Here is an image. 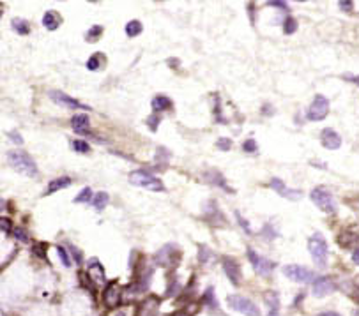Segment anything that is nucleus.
Masks as SVG:
<instances>
[{"label":"nucleus","instance_id":"obj_1","mask_svg":"<svg viewBox=\"0 0 359 316\" xmlns=\"http://www.w3.org/2000/svg\"><path fill=\"white\" fill-rule=\"evenodd\" d=\"M7 164L16 172L27 175V177H37L39 175L34 159L27 152H22V150H9L7 152Z\"/></svg>","mask_w":359,"mask_h":316},{"label":"nucleus","instance_id":"obj_2","mask_svg":"<svg viewBox=\"0 0 359 316\" xmlns=\"http://www.w3.org/2000/svg\"><path fill=\"white\" fill-rule=\"evenodd\" d=\"M308 249L312 255L313 263L318 269H324L327 265V258H329V249H327V242L324 238V235L320 232L313 233L308 240Z\"/></svg>","mask_w":359,"mask_h":316},{"label":"nucleus","instance_id":"obj_3","mask_svg":"<svg viewBox=\"0 0 359 316\" xmlns=\"http://www.w3.org/2000/svg\"><path fill=\"white\" fill-rule=\"evenodd\" d=\"M129 182L136 187H143V189L154 191V193H161L165 191V186L159 178H156L151 173L143 172V170H136V172L129 173Z\"/></svg>","mask_w":359,"mask_h":316},{"label":"nucleus","instance_id":"obj_4","mask_svg":"<svg viewBox=\"0 0 359 316\" xmlns=\"http://www.w3.org/2000/svg\"><path fill=\"white\" fill-rule=\"evenodd\" d=\"M310 198H312L313 203L317 205L322 212H326V214H335L336 212L335 196H333L331 191H327L326 187H322V186L313 187L312 193H310Z\"/></svg>","mask_w":359,"mask_h":316},{"label":"nucleus","instance_id":"obj_5","mask_svg":"<svg viewBox=\"0 0 359 316\" xmlns=\"http://www.w3.org/2000/svg\"><path fill=\"white\" fill-rule=\"evenodd\" d=\"M228 304H230L234 311L241 313L244 316H260V309H258L257 304L253 300H249V298L243 297V295H230Z\"/></svg>","mask_w":359,"mask_h":316},{"label":"nucleus","instance_id":"obj_6","mask_svg":"<svg viewBox=\"0 0 359 316\" xmlns=\"http://www.w3.org/2000/svg\"><path fill=\"white\" fill-rule=\"evenodd\" d=\"M327 113H329V101H327L326 96L317 94V96L313 98V102L310 104L306 118L312 122H318V120H324L327 117Z\"/></svg>","mask_w":359,"mask_h":316},{"label":"nucleus","instance_id":"obj_7","mask_svg":"<svg viewBox=\"0 0 359 316\" xmlns=\"http://www.w3.org/2000/svg\"><path fill=\"white\" fill-rule=\"evenodd\" d=\"M246 255H248V260L249 263L253 265L255 272L260 276H264V277H267V276H271V272L274 270V261L271 260H267V258H264V256L258 255L255 249H251V247H248L246 249Z\"/></svg>","mask_w":359,"mask_h":316},{"label":"nucleus","instance_id":"obj_8","mask_svg":"<svg viewBox=\"0 0 359 316\" xmlns=\"http://www.w3.org/2000/svg\"><path fill=\"white\" fill-rule=\"evenodd\" d=\"M283 274L287 276L289 279L295 281V283H313V279L317 277L315 272L303 265H287L283 267Z\"/></svg>","mask_w":359,"mask_h":316},{"label":"nucleus","instance_id":"obj_9","mask_svg":"<svg viewBox=\"0 0 359 316\" xmlns=\"http://www.w3.org/2000/svg\"><path fill=\"white\" fill-rule=\"evenodd\" d=\"M48 96H50V99L53 102H57V104H60V106L69 108V110H90V106H87V104H83V102L69 98L67 94L60 92V90H50Z\"/></svg>","mask_w":359,"mask_h":316},{"label":"nucleus","instance_id":"obj_10","mask_svg":"<svg viewBox=\"0 0 359 316\" xmlns=\"http://www.w3.org/2000/svg\"><path fill=\"white\" fill-rule=\"evenodd\" d=\"M313 295L318 298L326 297L329 295L331 292H335V283H333L331 277H327V276H317V277L313 279Z\"/></svg>","mask_w":359,"mask_h":316},{"label":"nucleus","instance_id":"obj_11","mask_svg":"<svg viewBox=\"0 0 359 316\" xmlns=\"http://www.w3.org/2000/svg\"><path fill=\"white\" fill-rule=\"evenodd\" d=\"M221 263H223V270H225L228 281H230L234 286H239L241 281H243V274H241V269H239V265H237V261L228 258V256H225V258L221 260Z\"/></svg>","mask_w":359,"mask_h":316},{"label":"nucleus","instance_id":"obj_12","mask_svg":"<svg viewBox=\"0 0 359 316\" xmlns=\"http://www.w3.org/2000/svg\"><path fill=\"white\" fill-rule=\"evenodd\" d=\"M271 187L276 193H280L283 198H287V200H299L301 196H303V193H301L299 189H289V187L283 184V180L281 178H272L271 180Z\"/></svg>","mask_w":359,"mask_h":316},{"label":"nucleus","instance_id":"obj_13","mask_svg":"<svg viewBox=\"0 0 359 316\" xmlns=\"http://www.w3.org/2000/svg\"><path fill=\"white\" fill-rule=\"evenodd\" d=\"M320 141H322L324 147H326V149H329V150L340 149V145H341L340 135H338L335 129H329V127L320 133Z\"/></svg>","mask_w":359,"mask_h":316},{"label":"nucleus","instance_id":"obj_14","mask_svg":"<svg viewBox=\"0 0 359 316\" xmlns=\"http://www.w3.org/2000/svg\"><path fill=\"white\" fill-rule=\"evenodd\" d=\"M89 276H90V279H94L97 284H103L106 281L105 269H103V265L99 263L97 258H92V260L89 261Z\"/></svg>","mask_w":359,"mask_h":316},{"label":"nucleus","instance_id":"obj_15","mask_svg":"<svg viewBox=\"0 0 359 316\" xmlns=\"http://www.w3.org/2000/svg\"><path fill=\"white\" fill-rule=\"evenodd\" d=\"M175 260V247L172 246V244H166L165 247H163L161 251L156 253V263H159V265H172V261Z\"/></svg>","mask_w":359,"mask_h":316},{"label":"nucleus","instance_id":"obj_16","mask_svg":"<svg viewBox=\"0 0 359 316\" xmlns=\"http://www.w3.org/2000/svg\"><path fill=\"white\" fill-rule=\"evenodd\" d=\"M60 23H62V18H60V14L57 11H46L45 16H43V27L50 30V32L57 30L60 27Z\"/></svg>","mask_w":359,"mask_h":316},{"label":"nucleus","instance_id":"obj_17","mask_svg":"<svg viewBox=\"0 0 359 316\" xmlns=\"http://www.w3.org/2000/svg\"><path fill=\"white\" fill-rule=\"evenodd\" d=\"M89 115H85V113H76V115L71 118V126H73V129L76 131V133H80V135H87L89 133Z\"/></svg>","mask_w":359,"mask_h":316},{"label":"nucleus","instance_id":"obj_18","mask_svg":"<svg viewBox=\"0 0 359 316\" xmlns=\"http://www.w3.org/2000/svg\"><path fill=\"white\" fill-rule=\"evenodd\" d=\"M266 304L269 307L267 316H280V295H278V292H267Z\"/></svg>","mask_w":359,"mask_h":316},{"label":"nucleus","instance_id":"obj_19","mask_svg":"<svg viewBox=\"0 0 359 316\" xmlns=\"http://www.w3.org/2000/svg\"><path fill=\"white\" fill-rule=\"evenodd\" d=\"M105 302L110 307L117 306V302H119V284L115 281H112L105 288Z\"/></svg>","mask_w":359,"mask_h":316},{"label":"nucleus","instance_id":"obj_20","mask_svg":"<svg viewBox=\"0 0 359 316\" xmlns=\"http://www.w3.org/2000/svg\"><path fill=\"white\" fill-rule=\"evenodd\" d=\"M71 184H73L71 177H59V178H55V180H51L50 184H48L46 191H45V195H53L55 191L66 189V187H69Z\"/></svg>","mask_w":359,"mask_h":316},{"label":"nucleus","instance_id":"obj_21","mask_svg":"<svg viewBox=\"0 0 359 316\" xmlns=\"http://www.w3.org/2000/svg\"><path fill=\"white\" fill-rule=\"evenodd\" d=\"M203 306L207 307L211 313H220V304L216 302V297H214V288L212 286H209L207 290H205V293H203Z\"/></svg>","mask_w":359,"mask_h":316},{"label":"nucleus","instance_id":"obj_22","mask_svg":"<svg viewBox=\"0 0 359 316\" xmlns=\"http://www.w3.org/2000/svg\"><path fill=\"white\" fill-rule=\"evenodd\" d=\"M172 108V101L166 96H156V98L152 99V110L154 112H166V110H170Z\"/></svg>","mask_w":359,"mask_h":316},{"label":"nucleus","instance_id":"obj_23","mask_svg":"<svg viewBox=\"0 0 359 316\" xmlns=\"http://www.w3.org/2000/svg\"><path fill=\"white\" fill-rule=\"evenodd\" d=\"M205 178L211 182L212 186H220L221 189H225V191H228V193H230V187L226 186V182H225V178H223V175H221L220 172H216V170L209 172L207 175H205Z\"/></svg>","mask_w":359,"mask_h":316},{"label":"nucleus","instance_id":"obj_24","mask_svg":"<svg viewBox=\"0 0 359 316\" xmlns=\"http://www.w3.org/2000/svg\"><path fill=\"white\" fill-rule=\"evenodd\" d=\"M11 27H13L14 32L20 34V36H27V34L30 32V25H28V21L23 18H13Z\"/></svg>","mask_w":359,"mask_h":316},{"label":"nucleus","instance_id":"obj_25","mask_svg":"<svg viewBox=\"0 0 359 316\" xmlns=\"http://www.w3.org/2000/svg\"><path fill=\"white\" fill-rule=\"evenodd\" d=\"M90 203H92V207H94V209H96V210H99V212H101V210H105V207H106V205H108V195H106L105 191H101V193H96Z\"/></svg>","mask_w":359,"mask_h":316},{"label":"nucleus","instance_id":"obj_26","mask_svg":"<svg viewBox=\"0 0 359 316\" xmlns=\"http://www.w3.org/2000/svg\"><path fill=\"white\" fill-rule=\"evenodd\" d=\"M212 258H214V253H212L207 246H198V261H200L202 265H209Z\"/></svg>","mask_w":359,"mask_h":316},{"label":"nucleus","instance_id":"obj_27","mask_svg":"<svg viewBox=\"0 0 359 316\" xmlns=\"http://www.w3.org/2000/svg\"><path fill=\"white\" fill-rule=\"evenodd\" d=\"M143 30V25L140 23L138 20H133V21H129L128 25H126V34H128V38H136V36H140Z\"/></svg>","mask_w":359,"mask_h":316},{"label":"nucleus","instance_id":"obj_28","mask_svg":"<svg viewBox=\"0 0 359 316\" xmlns=\"http://www.w3.org/2000/svg\"><path fill=\"white\" fill-rule=\"evenodd\" d=\"M103 57H105L103 53H94V55L87 60V69L89 71H97V69H99V67H101V64H103V60H105Z\"/></svg>","mask_w":359,"mask_h":316},{"label":"nucleus","instance_id":"obj_29","mask_svg":"<svg viewBox=\"0 0 359 316\" xmlns=\"http://www.w3.org/2000/svg\"><path fill=\"white\" fill-rule=\"evenodd\" d=\"M94 195L92 191H90V187H83L82 191H80V195L74 198V203H87V201H92Z\"/></svg>","mask_w":359,"mask_h":316},{"label":"nucleus","instance_id":"obj_30","mask_svg":"<svg viewBox=\"0 0 359 316\" xmlns=\"http://www.w3.org/2000/svg\"><path fill=\"white\" fill-rule=\"evenodd\" d=\"M295 30H297V21H295L294 16H287L285 21H283V32L287 34V36H290V34H294Z\"/></svg>","mask_w":359,"mask_h":316},{"label":"nucleus","instance_id":"obj_31","mask_svg":"<svg viewBox=\"0 0 359 316\" xmlns=\"http://www.w3.org/2000/svg\"><path fill=\"white\" fill-rule=\"evenodd\" d=\"M101 34H103L101 25H94V27L90 28L87 34H85V39H87V41H90V42H94V41H97V39L101 38Z\"/></svg>","mask_w":359,"mask_h":316},{"label":"nucleus","instance_id":"obj_32","mask_svg":"<svg viewBox=\"0 0 359 316\" xmlns=\"http://www.w3.org/2000/svg\"><path fill=\"white\" fill-rule=\"evenodd\" d=\"M71 147H73V150H76V152H80V154L90 152V145H89L87 141H83V139H74L73 143H71Z\"/></svg>","mask_w":359,"mask_h":316},{"label":"nucleus","instance_id":"obj_33","mask_svg":"<svg viewBox=\"0 0 359 316\" xmlns=\"http://www.w3.org/2000/svg\"><path fill=\"white\" fill-rule=\"evenodd\" d=\"M57 253H59V258H60V261L64 263L66 269H69L71 260H69V255H67V251H66V247L64 246H57Z\"/></svg>","mask_w":359,"mask_h":316},{"label":"nucleus","instance_id":"obj_34","mask_svg":"<svg viewBox=\"0 0 359 316\" xmlns=\"http://www.w3.org/2000/svg\"><path fill=\"white\" fill-rule=\"evenodd\" d=\"M14 237H16V238H18V240H22V242H23V244H27V242H28V235H27V232H25V230H23V228H22V226H18V228H14Z\"/></svg>","mask_w":359,"mask_h":316},{"label":"nucleus","instance_id":"obj_35","mask_svg":"<svg viewBox=\"0 0 359 316\" xmlns=\"http://www.w3.org/2000/svg\"><path fill=\"white\" fill-rule=\"evenodd\" d=\"M67 247H69L71 253H73V260L76 261V265H82V261H83V258H82V251H80V249H76V247H74L73 244H67Z\"/></svg>","mask_w":359,"mask_h":316},{"label":"nucleus","instance_id":"obj_36","mask_svg":"<svg viewBox=\"0 0 359 316\" xmlns=\"http://www.w3.org/2000/svg\"><path fill=\"white\" fill-rule=\"evenodd\" d=\"M338 5H340V9L345 11V13H350V11L354 9V2H352V0H340Z\"/></svg>","mask_w":359,"mask_h":316},{"label":"nucleus","instance_id":"obj_37","mask_svg":"<svg viewBox=\"0 0 359 316\" xmlns=\"http://www.w3.org/2000/svg\"><path fill=\"white\" fill-rule=\"evenodd\" d=\"M216 147L220 150H230V147H232V141L228 138H220L218 139V143H216Z\"/></svg>","mask_w":359,"mask_h":316},{"label":"nucleus","instance_id":"obj_38","mask_svg":"<svg viewBox=\"0 0 359 316\" xmlns=\"http://www.w3.org/2000/svg\"><path fill=\"white\" fill-rule=\"evenodd\" d=\"M235 219H237V223L241 224V228H243L244 232H246V233H251V228H249V223H248V221H244L243 216H241L239 212H235Z\"/></svg>","mask_w":359,"mask_h":316},{"label":"nucleus","instance_id":"obj_39","mask_svg":"<svg viewBox=\"0 0 359 316\" xmlns=\"http://www.w3.org/2000/svg\"><path fill=\"white\" fill-rule=\"evenodd\" d=\"M243 149L246 150V152H257V143H255V139H246L243 143Z\"/></svg>","mask_w":359,"mask_h":316},{"label":"nucleus","instance_id":"obj_40","mask_svg":"<svg viewBox=\"0 0 359 316\" xmlns=\"http://www.w3.org/2000/svg\"><path fill=\"white\" fill-rule=\"evenodd\" d=\"M147 124L151 126L152 131H156L157 124H159V115H157V113H154L152 117H149V118H147Z\"/></svg>","mask_w":359,"mask_h":316},{"label":"nucleus","instance_id":"obj_41","mask_svg":"<svg viewBox=\"0 0 359 316\" xmlns=\"http://www.w3.org/2000/svg\"><path fill=\"white\" fill-rule=\"evenodd\" d=\"M262 235H266V238H267V240H272V238H274V235H276V233L272 232L271 224H266V228H264V230H262Z\"/></svg>","mask_w":359,"mask_h":316},{"label":"nucleus","instance_id":"obj_42","mask_svg":"<svg viewBox=\"0 0 359 316\" xmlns=\"http://www.w3.org/2000/svg\"><path fill=\"white\" fill-rule=\"evenodd\" d=\"M0 224H2V232L7 235V233L11 232V221H9V219L2 217V219H0Z\"/></svg>","mask_w":359,"mask_h":316},{"label":"nucleus","instance_id":"obj_43","mask_svg":"<svg viewBox=\"0 0 359 316\" xmlns=\"http://www.w3.org/2000/svg\"><path fill=\"white\" fill-rule=\"evenodd\" d=\"M267 4H269V5H276V7H281V9L289 11V5L285 4V0H269Z\"/></svg>","mask_w":359,"mask_h":316},{"label":"nucleus","instance_id":"obj_44","mask_svg":"<svg viewBox=\"0 0 359 316\" xmlns=\"http://www.w3.org/2000/svg\"><path fill=\"white\" fill-rule=\"evenodd\" d=\"M7 136H9V138L13 139V143H20V145L23 143V138H22V136H20L18 133H16V131H11V133H9V135H7Z\"/></svg>","mask_w":359,"mask_h":316},{"label":"nucleus","instance_id":"obj_45","mask_svg":"<svg viewBox=\"0 0 359 316\" xmlns=\"http://www.w3.org/2000/svg\"><path fill=\"white\" fill-rule=\"evenodd\" d=\"M45 244H36V246H34V253H37V256H39V258H45Z\"/></svg>","mask_w":359,"mask_h":316},{"label":"nucleus","instance_id":"obj_46","mask_svg":"<svg viewBox=\"0 0 359 316\" xmlns=\"http://www.w3.org/2000/svg\"><path fill=\"white\" fill-rule=\"evenodd\" d=\"M352 261H354L356 265H359V247L356 249L354 253H352Z\"/></svg>","mask_w":359,"mask_h":316},{"label":"nucleus","instance_id":"obj_47","mask_svg":"<svg viewBox=\"0 0 359 316\" xmlns=\"http://www.w3.org/2000/svg\"><path fill=\"white\" fill-rule=\"evenodd\" d=\"M345 79H349V81H352V83L359 85V76H345Z\"/></svg>","mask_w":359,"mask_h":316},{"label":"nucleus","instance_id":"obj_48","mask_svg":"<svg viewBox=\"0 0 359 316\" xmlns=\"http://www.w3.org/2000/svg\"><path fill=\"white\" fill-rule=\"evenodd\" d=\"M317 316H341V315H338V313H335V311H326V313H320V315H317Z\"/></svg>","mask_w":359,"mask_h":316},{"label":"nucleus","instance_id":"obj_49","mask_svg":"<svg viewBox=\"0 0 359 316\" xmlns=\"http://www.w3.org/2000/svg\"><path fill=\"white\" fill-rule=\"evenodd\" d=\"M117 316H126V313H122V311H119V313H117Z\"/></svg>","mask_w":359,"mask_h":316},{"label":"nucleus","instance_id":"obj_50","mask_svg":"<svg viewBox=\"0 0 359 316\" xmlns=\"http://www.w3.org/2000/svg\"><path fill=\"white\" fill-rule=\"evenodd\" d=\"M295 2H306V0H295Z\"/></svg>","mask_w":359,"mask_h":316},{"label":"nucleus","instance_id":"obj_51","mask_svg":"<svg viewBox=\"0 0 359 316\" xmlns=\"http://www.w3.org/2000/svg\"><path fill=\"white\" fill-rule=\"evenodd\" d=\"M154 2H159V0H154Z\"/></svg>","mask_w":359,"mask_h":316},{"label":"nucleus","instance_id":"obj_52","mask_svg":"<svg viewBox=\"0 0 359 316\" xmlns=\"http://www.w3.org/2000/svg\"><path fill=\"white\" fill-rule=\"evenodd\" d=\"M60 2H64V0H60Z\"/></svg>","mask_w":359,"mask_h":316}]
</instances>
